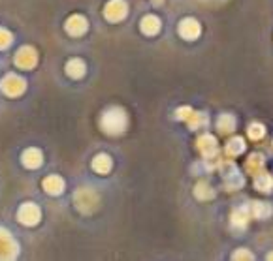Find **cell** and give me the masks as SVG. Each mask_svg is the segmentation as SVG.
Segmentation results:
<instances>
[{
  "mask_svg": "<svg viewBox=\"0 0 273 261\" xmlns=\"http://www.w3.org/2000/svg\"><path fill=\"white\" fill-rule=\"evenodd\" d=\"M102 130L109 135H115V134H121V132H125V128L128 124V119L125 111L119 108H109L107 111H104L102 115Z\"/></svg>",
  "mask_w": 273,
  "mask_h": 261,
  "instance_id": "1",
  "label": "cell"
},
{
  "mask_svg": "<svg viewBox=\"0 0 273 261\" xmlns=\"http://www.w3.org/2000/svg\"><path fill=\"white\" fill-rule=\"evenodd\" d=\"M73 203L80 213L83 215H91L98 208V194L93 192L91 188H80L75 195H73Z\"/></svg>",
  "mask_w": 273,
  "mask_h": 261,
  "instance_id": "2",
  "label": "cell"
},
{
  "mask_svg": "<svg viewBox=\"0 0 273 261\" xmlns=\"http://www.w3.org/2000/svg\"><path fill=\"white\" fill-rule=\"evenodd\" d=\"M0 87H2L4 94H8V96L15 98V96H21V94L25 92V88H27V83H25V79H23V77H19V75L10 74V75H6V77L2 79Z\"/></svg>",
  "mask_w": 273,
  "mask_h": 261,
  "instance_id": "3",
  "label": "cell"
},
{
  "mask_svg": "<svg viewBox=\"0 0 273 261\" xmlns=\"http://www.w3.org/2000/svg\"><path fill=\"white\" fill-rule=\"evenodd\" d=\"M36 62H38V53H36V49L30 45H25L21 47L17 55H15V64L23 70H30V68L36 66Z\"/></svg>",
  "mask_w": 273,
  "mask_h": 261,
  "instance_id": "4",
  "label": "cell"
},
{
  "mask_svg": "<svg viewBox=\"0 0 273 261\" xmlns=\"http://www.w3.org/2000/svg\"><path fill=\"white\" fill-rule=\"evenodd\" d=\"M15 255H17V242L8 231L0 229V259H14Z\"/></svg>",
  "mask_w": 273,
  "mask_h": 261,
  "instance_id": "5",
  "label": "cell"
},
{
  "mask_svg": "<svg viewBox=\"0 0 273 261\" xmlns=\"http://www.w3.org/2000/svg\"><path fill=\"white\" fill-rule=\"evenodd\" d=\"M40 208L36 207L34 203H25V205H21L19 213H17V218H19L21 224H25V226H36L38 222H40Z\"/></svg>",
  "mask_w": 273,
  "mask_h": 261,
  "instance_id": "6",
  "label": "cell"
},
{
  "mask_svg": "<svg viewBox=\"0 0 273 261\" xmlns=\"http://www.w3.org/2000/svg\"><path fill=\"white\" fill-rule=\"evenodd\" d=\"M66 32L70 36H81V34L87 32V28H89V21L83 17V15H72V17H68L66 19Z\"/></svg>",
  "mask_w": 273,
  "mask_h": 261,
  "instance_id": "7",
  "label": "cell"
},
{
  "mask_svg": "<svg viewBox=\"0 0 273 261\" xmlns=\"http://www.w3.org/2000/svg\"><path fill=\"white\" fill-rule=\"evenodd\" d=\"M104 14H106V19L109 21L125 19V15H127V4H125V0H109L106 10H104Z\"/></svg>",
  "mask_w": 273,
  "mask_h": 261,
  "instance_id": "8",
  "label": "cell"
},
{
  "mask_svg": "<svg viewBox=\"0 0 273 261\" xmlns=\"http://www.w3.org/2000/svg\"><path fill=\"white\" fill-rule=\"evenodd\" d=\"M44 190L49 195H59L64 190V181L60 179L59 175H49L44 179Z\"/></svg>",
  "mask_w": 273,
  "mask_h": 261,
  "instance_id": "9",
  "label": "cell"
},
{
  "mask_svg": "<svg viewBox=\"0 0 273 261\" xmlns=\"http://www.w3.org/2000/svg\"><path fill=\"white\" fill-rule=\"evenodd\" d=\"M23 164L30 169L40 168L42 164H44V154H42L38 148H27V150L23 152Z\"/></svg>",
  "mask_w": 273,
  "mask_h": 261,
  "instance_id": "10",
  "label": "cell"
},
{
  "mask_svg": "<svg viewBox=\"0 0 273 261\" xmlns=\"http://www.w3.org/2000/svg\"><path fill=\"white\" fill-rule=\"evenodd\" d=\"M179 32L183 38L192 40V38H196V36L200 34V27H198V23H196L194 19H185L179 25Z\"/></svg>",
  "mask_w": 273,
  "mask_h": 261,
  "instance_id": "11",
  "label": "cell"
},
{
  "mask_svg": "<svg viewBox=\"0 0 273 261\" xmlns=\"http://www.w3.org/2000/svg\"><path fill=\"white\" fill-rule=\"evenodd\" d=\"M85 62L81 61V59H72V61L66 62V74L73 79H80L85 75Z\"/></svg>",
  "mask_w": 273,
  "mask_h": 261,
  "instance_id": "12",
  "label": "cell"
},
{
  "mask_svg": "<svg viewBox=\"0 0 273 261\" xmlns=\"http://www.w3.org/2000/svg\"><path fill=\"white\" fill-rule=\"evenodd\" d=\"M93 169L96 173H107L111 169V158L107 154H98L96 158L93 160Z\"/></svg>",
  "mask_w": 273,
  "mask_h": 261,
  "instance_id": "13",
  "label": "cell"
},
{
  "mask_svg": "<svg viewBox=\"0 0 273 261\" xmlns=\"http://www.w3.org/2000/svg\"><path fill=\"white\" fill-rule=\"evenodd\" d=\"M160 28V21L154 17V15H147V17H143L141 19V30L145 34H154L159 32Z\"/></svg>",
  "mask_w": 273,
  "mask_h": 261,
  "instance_id": "14",
  "label": "cell"
},
{
  "mask_svg": "<svg viewBox=\"0 0 273 261\" xmlns=\"http://www.w3.org/2000/svg\"><path fill=\"white\" fill-rule=\"evenodd\" d=\"M14 40V36L8 32L6 28H0V49H6L10 43Z\"/></svg>",
  "mask_w": 273,
  "mask_h": 261,
  "instance_id": "15",
  "label": "cell"
},
{
  "mask_svg": "<svg viewBox=\"0 0 273 261\" xmlns=\"http://www.w3.org/2000/svg\"><path fill=\"white\" fill-rule=\"evenodd\" d=\"M241 148H243V141H241V139H233L232 143H230L228 150H230L232 154H236V152H241Z\"/></svg>",
  "mask_w": 273,
  "mask_h": 261,
  "instance_id": "16",
  "label": "cell"
}]
</instances>
